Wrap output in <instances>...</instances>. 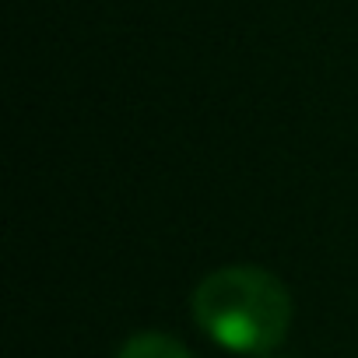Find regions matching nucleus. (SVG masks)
I'll return each mask as SVG.
<instances>
[{"mask_svg": "<svg viewBox=\"0 0 358 358\" xmlns=\"http://www.w3.org/2000/svg\"><path fill=\"white\" fill-rule=\"evenodd\" d=\"M116 358H194V355L179 344L176 337H165V334L148 330V334L130 337V341L120 348Z\"/></svg>", "mask_w": 358, "mask_h": 358, "instance_id": "obj_2", "label": "nucleus"}, {"mask_svg": "<svg viewBox=\"0 0 358 358\" xmlns=\"http://www.w3.org/2000/svg\"><path fill=\"white\" fill-rule=\"evenodd\" d=\"M194 320L222 348L236 355H267L292 323L288 288L264 267H222L194 288Z\"/></svg>", "mask_w": 358, "mask_h": 358, "instance_id": "obj_1", "label": "nucleus"}]
</instances>
